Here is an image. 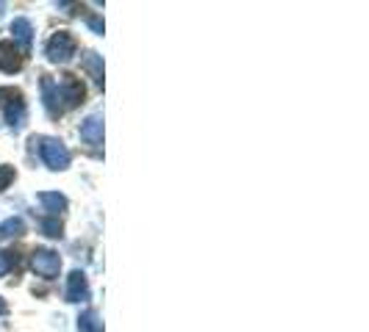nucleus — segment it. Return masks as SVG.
<instances>
[{"label": "nucleus", "instance_id": "1", "mask_svg": "<svg viewBox=\"0 0 369 332\" xmlns=\"http://www.w3.org/2000/svg\"><path fill=\"white\" fill-rule=\"evenodd\" d=\"M31 141L39 144V155L51 169H67L70 166V153L61 141H56V139H31Z\"/></svg>", "mask_w": 369, "mask_h": 332}, {"label": "nucleus", "instance_id": "2", "mask_svg": "<svg viewBox=\"0 0 369 332\" xmlns=\"http://www.w3.org/2000/svg\"><path fill=\"white\" fill-rule=\"evenodd\" d=\"M56 95L58 100H64V108H76L86 97V89L76 75H61L56 83Z\"/></svg>", "mask_w": 369, "mask_h": 332}, {"label": "nucleus", "instance_id": "3", "mask_svg": "<svg viewBox=\"0 0 369 332\" xmlns=\"http://www.w3.org/2000/svg\"><path fill=\"white\" fill-rule=\"evenodd\" d=\"M76 48H78V42H76V36L73 33H67V31H58V33H53L51 42H48V58L51 61H70L73 55H76Z\"/></svg>", "mask_w": 369, "mask_h": 332}, {"label": "nucleus", "instance_id": "4", "mask_svg": "<svg viewBox=\"0 0 369 332\" xmlns=\"http://www.w3.org/2000/svg\"><path fill=\"white\" fill-rule=\"evenodd\" d=\"M31 263H33V272H36L39 277H45V280H53V277H58L61 260H58V255H56L53 250H36Z\"/></svg>", "mask_w": 369, "mask_h": 332}, {"label": "nucleus", "instance_id": "5", "mask_svg": "<svg viewBox=\"0 0 369 332\" xmlns=\"http://www.w3.org/2000/svg\"><path fill=\"white\" fill-rule=\"evenodd\" d=\"M23 67V55L14 42H0V70L3 73H17Z\"/></svg>", "mask_w": 369, "mask_h": 332}, {"label": "nucleus", "instance_id": "6", "mask_svg": "<svg viewBox=\"0 0 369 332\" xmlns=\"http://www.w3.org/2000/svg\"><path fill=\"white\" fill-rule=\"evenodd\" d=\"M80 139L92 147H100L103 144V119L100 117H89L83 125H80Z\"/></svg>", "mask_w": 369, "mask_h": 332}, {"label": "nucleus", "instance_id": "7", "mask_svg": "<svg viewBox=\"0 0 369 332\" xmlns=\"http://www.w3.org/2000/svg\"><path fill=\"white\" fill-rule=\"evenodd\" d=\"M89 296V288H86V277L80 272H73L70 280H67V302H83Z\"/></svg>", "mask_w": 369, "mask_h": 332}, {"label": "nucleus", "instance_id": "8", "mask_svg": "<svg viewBox=\"0 0 369 332\" xmlns=\"http://www.w3.org/2000/svg\"><path fill=\"white\" fill-rule=\"evenodd\" d=\"M42 100H45V108H48V114L51 117H58L61 111H58V95H56V80L53 77H42Z\"/></svg>", "mask_w": 369, "mask_h": 332}, {"label": "nucleus", "instance_id": "9", "mask_svg": "<svg viewBox=\"0 0 369 332\" xmlns=\"http://www.w3.org/2000/svg\"><path fill=\"white\" fill-rule=\"evenodd\" d=\"M6 119H9V125H11V128H23V125H26V102H23V95L9 102V108H6Z\"/></svg>", "mask_w": 369, "mask_h": 332}, {"label": "nucleus", "instance_id": "10", "mask_svg": "<svg viewBox=\"0 0 369 332\" xmlns=\"http://www.w3.org/2000/svg\"><path fill=\"white\" fill-rule=\"evenodd\" d=\"M83 70L92 75L95 83H103V61H100L98 53H86V55H83Z\"/></svg>", "mask_w": 369, "mask_h": 332}, {"label": "nucleus", "instance_id": "11", "mask_svg": "<svg viewBox=\"0 0 369 332\" xmlns=\"http://www.w3.org/2000/svg\"><path fill=\"white\" fill-rule=\"evenodd\" d=\"M39 203L45 205V210H51L53 216H58V213L67 208V200H64L61 194H56V191H45V194H39Z\"/></svg>", "mask_w": 369, "mask_h": 332}, {"label": "nucleus", "instance_id": "12", "mask_svg": "<svg viewBox=\"0 0 369 332\" xmlns=\"http://www.w3.org/2000/svg\"><path fill=\"white\" fill-rule=\"evenodd\" d=\"M78 330L80 332H103V321L98 318L95 310H86V313L78 318Z\"/></svg>", "mask_w": 369, "mask_h": 332}, {"label": "nucleus", "instance_id": "13", "mask_svg": "<svg viewBox=\"0 0 369 332\" xmlns=\"http://www.w3.org/2000/svg\"><path fill=\"white\" fill-rule=\"evenodd\" d=\"M11 33H14V39H20V42H23V48L28 50V45H31V33H33L31 23H28V20H14Z\"/></svg>", "mask_w": 369, "mask_h": 332}, {"label": "nucleus", "instance_id": "14", "mask_svg": "<svg viewBox=\"0 0 369 332\" xmlns=\"http://www.w3.org/2000/svg\"><path fill=\"white\" fill-rule=\"evenodd\" d=\"M23 230H26L23 219H6V222L0 225V238H11V235H20Z\"/></svg>", "mask_w": 369, "mask_h": 332}, {"label": "nucleus", "instance_id": "15", "mask_svg": "<svg viewBox=\"0 0 369 332\" xmlns=\"http://www.w3.org/2000/svg\"><path fill=\"white\" fill-rule=\"evenodd\" d=\"M45 235H53V238H58L61 235V222L58 219H42V225H39Z\"/></svg>", "mask_w": 369, "mask_h": 332}, {"label": "nucleus", "instance_id": "16", "mask_svg": "<svg viewBox=\"0 0 369 332\" xmlns=\"http://www.w3.org/2000/svg\"><path fill=\"white\" fill-rule=\"evenodd\" d=\"M14 263H17L14 252H0V277H3V274H6V272L14 266Z\"/></svg>", "mask_w": 369, "mask_h": 332}, {"label": "nucleus", "instance_id": "17", "mask_svg": "<svg viewBox=\"0 0 369 332\" xmlns=\"http://www.w3.org/2000/svg\"><path fill=\"white\" fill-rule=\"evenodd\" d=\"M14 180V166H0V191Z\"/></svg>", "mask_w": 369, "mask_h": 332}, {"label": "nucleus", "instance_id": "18", "mask_svg": "<svg viewBox=\"0 0 369 332\" xmlns=\"http://www.w3.org/2000/svg\"><path fill=\"white\" fill-rule=\"evenodd\" d=\"M6 310H9V307H6V302H3V299H0V316H3V313H6Z\"/></svg>", "mask_w": 369, "mask_h": 332}]
</instances>
